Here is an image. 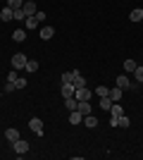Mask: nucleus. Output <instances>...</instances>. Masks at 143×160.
Instances as JSON below:
<instances>
[{"mask_svg":"<svg viewBox=\"0 0 143 160\" xmlns=\"http://www.w3.org/2000/svg\"><path fill=\"white\" fill-rule=\"evenodd\" d=\"M29 129H31L36 136H43V134H45V124H43V120H38V117L29 120Z\"/></svg>","mask_w":143,"mask_h":160,"instance_id":"1","label":"nucleus"},{"mask_svg":"<svg viewBox=\"0 0 143 160\" xmlns=\"http://www.w3.org/2000/svg\"><path fill=\"white\" fill-rule=\"evenodd\" d=\"M12 67L14 69H24V67H26V55L24 53H14L12 55Z\"/></svg>","mask_w":143,"mask_h":160,"instance_id":"2","label":"nucleus"},{"mask_svg":"<svg viewBox=\"0 0 143 160\" xmlns=\"http://www.w3.org/2000/svg\"><path fill=\"white\" fill-rule=\"evenodd\" d=\"M21 10H24V14H26V17H34V14L38 12V10H36V5H34V0H24Z\"/></svg>","mask_w":143,"mask_h":160,"instance_id":"3","label":"nucleus"},{"mask_svg":"<svg viewBox=\"0 0 143 160\" xmlns=\"http://www.w3.org/2000/svg\"><path fill=\"white\" fill-rule=\"evenodd\" d=\"M12 146H14V153H19V155L29 153V143H26V141H24V139H19V141H14Z\"/></svg>","mask_w":143,"mask_h":160,"instance_id":"4","label":"nucleus"},{"mask_svg":"<svg viewBox=\"0 0 143 160\" xmlns=\"http://www.w3.org/2000/svg\"><path fill=\"white\" fill-rule=\"evenodd\" d=\"M110 98H112V103H119V100L124 98V88H119V86L110 88Z\"/></svg>","mask_w":143,"mask_h":160,"instance_id":"5","label":"nucleus"},{"mask_svg":"<svg viewBox=\"0 0 143 160\" xmlns=\"http://www.w3.org/2000/svg\"><path fill=\"white\" fill-rule=\"evenodd\" d=\"M74 98H76V100H91V91H88L86 86H81V88H76Z\"/></svg>","mask_w":143,"mask_h":160,"instance_id":"6","label":"nucleus"},{"mask_svg":"<svg viewBox=\"0 0 143 160\" xmlns=\"http://www.w3.org/2000/svg\"><path fill=\"white\" fill-rule=\"evenodd\" d=\"M117 86L126 91V88H136V84H131V81H129V77H117Z\"/></svg>","mask_w":143,"mask_h":160,"instance_id":"7","label":"nucleus"},{"mask_svg":"<svg viewBox=\"0 0 143 160\" xmlns=\"http://www.w3.org/2000/svg\"><path fill=\"white\" fill-rule=\"evenodd\" d=\"M81 122H83V115L79 112V110H72V115H69V124H74V127H76V124H81Z\"/></svg>","mask_w":143,"mask_h":160,"instance_id":"8","label":"nucleus"},{"mask_svg":"<svg viewBox=\"0 0 143 160\" xmlns=\"http://www.w3.org/2000/svg\"><path fill=\"white\" fill-rule=\"evenodd\" d=\"M60 91H62V96H64V98H69V96L76 93V86H74V84H62Z\"/></svg>","mask_w":143,"mask_h":160,"instance_id":"9","label":"nucleus"},{"mask_svg":"<svg viewBox=\"0 0 143 160\" xmlns=\"http://www.w3.org/2000/svg\"><path fill=\"white\" fill-rule=\"evenodd\" d=\"M76 110L86 117V115H91V103H88V100H79V108H76Z\"/></svg>","mask_w":143,"mask_h":160,"instance_id":"10","label":"nucleus"},{"mask_svg":"<svg viewBox=\"0 0 143 160\" xmlns=\"http://www.w3.org/2000/svg\"><path fill=\"white\" fill-rule=\"evenodd\" d=\"M5 139L10 141V143H14V141H19L21 136H19V132H17V129H7V132H5Z\"/></svg>","mask_w":143,"mask_h":160,"instance_id":"11","label":"nucleus"},{"mask_svg":"<svg viewBox=\"0 0 143 160\" xmlns=\"http://www.w3.org/2000/svg\"><path fill=\"white\" fill-rule=\"evenodd\" d=\"M53 36H55V29H53V27H43V29H41V38H43V41H50Z\"/></svg>","mask_w":143,"mask_h":160,"instance_id":"12","label":"nucleus"},{"mask_svg":"<svg viewBox=\"0 0 143 160\" xmlns=\"http://www.w3.org/2000/svg\"><path fill=\"white\" fill-rule=\"evenodd\" d=\"M122 115H124L122 105H119V103H112V108H110V117H122Z\"/></svg>","mask_w":143,"mask_h":160,"instance_id":"13","label":"nucleus"},{"mask_svg":"<svg viewBox=\"0 0 143 160\" xmlns=\"http://www.w3.org/2000/svg\"><path fill=\"white\" fill-rule=\"evenodd\" d=\"M64 105H67V110L72 112V110H76V108H79V100H76L74 96H69V98H64Z\"/></svg>","mask_w":143,"mask_h":160,"instance_id":"14","label":"nucleus"},{"mask_svg":"<svg viewBox=\"0 0 143 160\" xmlns=\"http://www.w3.org/2000/svg\"><path fill=\"white\" fill-rule=\"evenodd\" d=\"M38 24H41V22L36 19V14H34V17H26V19H24V27H26V29H31V31H34V29L38 27Z\"/></svg>","mask_w":143,"mask_h":160,"instance_id":"15","label":"nucleus"},{"mask_svg":"<svg viewBox=\"0 0 143 160\" xmlns=\"http://www.w3.org/2000/svg\"><path fill=\"white\" fill-rule=\"evenodd\" d=\"M12 7H2V10H0V19H2V22H10V19H12Z\"/></svg>","mask_w":143,"mask_h":160,"instance_id":"16","label":"nucleus"},{"mask_svg":"<svg viewBox=\"0 0 143 160\" xmlns=\"http://www.w3.org/2000/svg\"><path fill=\"white\" fill-rule=\"evenodd\" d=\"M83 124H86L88 129L98 127V117H93V115H86V117H83Z\"/></svg>","mask_w":143,"mask_h":160,"instance_id":"17","label":"nucleus"},{"mask_svg":"<svg viewBox=\"0 0 143 160\" xmlns=\"http://www.w3.org/2000/svg\"><path fill=\"white\" fill-rule=\"evenodd\" d=\"M12 38H14V43H21V41H26V31H24V29H17V31L12 33Z\"/></svg>","mask_w":143,"mask_h":160,"instance_id":"18","label":"nucleus"},{"mask_svg":"<svg viewBox=\"0 0 143 160\" xmlns=\"http://www.w3.org/2000/svg\"><path fill=\"white\" fill-rule=\"evenodd\" d=\"M143 19V10L138 7V10H131V14H129V22H141Z\"/></svg>","mask_w":143,"mask_h":160,"instance_id":"19","label":"nucleus"},{"mask_svg":"<svg viewBox=\"0 0 143 160\" xmlns=\"http://www.w3.org/2000/svg\"><path fill=\"white\" fill-rule=\"evenodd\" d=\"M136 67H138V65L131 60V58H129V60H124V69H126L129 74H134V69H136Z\"/></svg>","mask_w":143,"mask_h":160,"instance_id":"20","label":"nucleus"},{"mask_svg":"<svg viewBox=\"0 0 143 160\" xmlns=\"http://www.w3.org/2000/svg\"><path fill=\"white\" fill-rule=\"evenodd\" d=\"M24 69H26V72H31V74L38 72V62H36V60H26V67H24Z\"/></svg>","mask_w":143,"mask_h":160,"instance_id":"21","label":"nucleus"},{"mask_svg":"<svg viewBox=\"0 0 143 160\" xmlns=\"http://www.w3.org/2000/svg\"><path fill=\"white\" fill-rule=\"evenodd\" d=\"M100 108L102 110H110V108H112V98H110V96H102L100 98Z\"/></svg>","mask_w":143,"mask_h":160,"instance_id":"22","label":"nucleus"},{"mask_svg":"<svg viewBox=\"0 0 143 160\" xmlns=\"http://www.w3.org/2000/svg\"><path fill=\"white\" fill-rule=\"evenodd\" d=\"M12 19L14 22H24V19H26V14H24V10H12Z\"/></svg>","mask_w":143,"mask_h":160,"instance_id":"23","label":"nucleus"},{"mask_svg":"<svg viewBox=\"0 0 143 160\" xmlns=\"http://www.w3.org/2000/svg\"><path fill=\"white\" fill-rule=\"evenodd\" d=\"M131 120L126 117V115H122V117H117V127H129Z\"/></svg>","mask_w":143,"mask_h":160,"instance_id":"24","label":"nucleus"},{"mask_svg":"<svg viewBox=\"0 0 143 160\" xmlns=\"http://www.w3.org/2000/svg\"><path fill=\"white\" fill-rule=\"evenodd\" d=\"M24 5V0H7V7H12V10H21Z\"/></svg>","mask_w":143,"mask_h":160,"instance_id":"25","label":"nucleus"},{"mask_svg":"<svg viewBox=\"0 0 143 160\" xmlns=\"http://www.w3.org/2000/svg\"><path fill=\"white\" fill-rule=\"evenodd\" d=\"M62 84H74V74L64 72V74H62Z\"/></svg>","mask_w":143,"mask_h":160,"instance_id":"26","label":"nucleus"},{"mask_svg":"<svg viewBox=\"0 0 143 160\" xmlns=\"http://www.w3.org/2000/svg\"><path fill=\"white\" fill-rule=\"evenodd\" d=\"M14 88H26V79H24V77H17V79H14Z\"/></svg>","mask_w":143,"mask_h":160,"instance_id":"27","label":"nucleus"},{"mask_svg":"<svg viewBox=\"0 0 143 160\" xmlns=\"http://www.w3.org/2000/svg\"><path fill=\"white\" fill-rule=\"evenodd\" d=\"M95 96H100V98H102V96H110V88L107 86H98V88H95Z\"/></svg>","mask_w":143,"mask_h":160,"instance_id":"28","label":"nucleus"},{"mask_svg":"<svg viewBox=\"0 0 143 160\" xmlns=\"http://www.w3.org/2000/svg\"><path fill=\"white\" fill-rule=\"evenodd\" d=\"M134 77H136V81H143V67H136V69H134Z\"/></svg>","mask_w":143,"mask_h":160,"instance_id":"29","label":"nucleus"},{"mask_svg":"<svg viewBox=\"0 0 143 160\" xmlns=\"http://www.w3.org/2000/svg\"><path fill=\"white\" fill-rule=\"evenodd\" d=\"M14 79H17V69H12V72L7 74V81H12V84H14Z\"/></svg>","mask_w":143,"mask_h":160,"instance_id":"30","label":"nucleus"},{"mask_svg":"<svg viewBox=\"0 0 143 160\" xmlns=\"http://www.w3.org/2000/svg\"><path fill=\"white\" fill-rule=\"evenodd\" d=\"M0 98H2V93H0Z\"/></svg>","mask_w":143,"mask_h":160,"instance_id":"31","label":"nucleus"},{"mask_svg":"<svg viewBox=\"0 0 143 160\" xmlns=\"http://www.w3.org/2000/svg\"><path fill=\"white\" fill-rule=\"evenodd\" d=\"M141 86H143V81H141Z\"/></svg>","mask_w":143,"mask_h":160,"instance_id":"32","label":"nucleus"},{"mask_svg":"<svg viewBox=\"0 0 143 160\" xmlns=\"http://www.w3.org/2000/svg\"><path fill=\"white\" fill-rule=\"evenodd\" d=\"M141 22H143V19H141Z\"/></svg>","mask_w":143,"mask_h":160,"instance_id":"33","label":"nucleus"}]
</instances>
